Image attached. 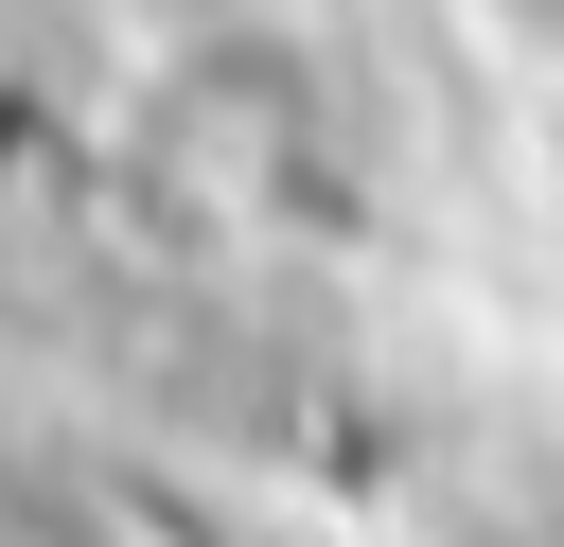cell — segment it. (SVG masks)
<instances>
[{
    "instance_id": "cell-1",
    "label": "cell",
    "mask_w": 564,
    "mask_h": 547,
    "mask_svg": "<svg viewBox=\"0 0 564 547\" xmlns=\"http://www.w3.org/2000/svg\"><path fill=\"white\" fill-rule=\"evenodd\" d=\"M494 18H511V35H546V53H564V0H494Z\"/></svg>"
}]
</instances>
